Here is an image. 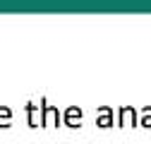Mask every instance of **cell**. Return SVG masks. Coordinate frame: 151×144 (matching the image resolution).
Returning <instances> with one entry per match:
<instances>
[{
    "mask_svg": "<svg viewBox=\"0 0 151 144\" xmlns=\"http://www.w3.org/2000/svg\"><path fill=\"white\" fill-rule=\"evenodd\" d=\"M142 113H146V115L142 118V125H144V127H151V106H146Z\"/></svg>",
    "mask_w": 151,
    "mask_h": 144,
    "instance_id": "cell-7",
    "label": "cell"
},
{
    "mask_svg": "<svg viewBox=\"0 0 151 144\" xmlns=\"http://www.w3.org/2000/svg\"><path fill=\"white\" fill-rule=\"evenodd\" d=\"M65 125H67V127H79V125H82V108L79 106H70L67 108V111H65Z\"/></svg>",
    "mask_w": 151,
    "mask_h": 144,
    "instance_id": "cell-1",
    "label": "cell"
},
{
    "mask_svg": "<svg viewBox=\"0 0 151 144\" xmlns=\"http://www.w3.org/2000/svg\"><path fill=\"white\" fill-rule=\"evenodd\" d=\"M27 122H29V127H36V125H39V120H36V108H34L31 101L27 103Z\"/></svg>",
    "mask_w": 151,
    "mask_h": 144,
    "instance_id": "cell-6",
    "label": "cell"
},
{
    "mask_svg": "<svg viewBox=\"0 0 151 144\" xmlns=\"http://www.w3.org/2000/svg\"><path fill=\"white\" fill-rule=\"evenodd\" d=\"M118 113H120V118H118V125H120V127L127 122V118H132V122H134V125H139V120H137V111H134L132 106H122Z\"/></svg>",
    "mask_w": 151,
    "mask_h": 144,
    "instance_id": "cell-4",
    "label": "cell"
},
{
    "mask_svg": "<svg viewBox=\"0 0 151 144\" xmlns=\"http://www.w3.org/2000/svg\"><path fill=\"white\" fill-rule=\"evenodd\" d=\"M99 113H101V115L96 118V125H99V127H110V125H113V108L101 106Z\"/></svg>",
    "mask_w": 151,
    "mask_h": 144,
    "instance_id": "cell-3",
    "label": "cell"
},
{
    "mask_svg": "<svg viewBox=\"0 0 151 144\" xmlns=\"http://www.w3.org/2000/svg\"><path fill=\"white\" fill-rule=\"evenodd\" d=\"M12 125V108L10 106H0V127L7 130Z\"/></svg>",
    "mask_w": 151,
    "mask_h": 144,
    "instance_id": "cell-5",
    "label": "cell"
},
{
    "mask_svg": "<svg viewBox=\"0 0 151 144\" xmlns=\"http://www.w3.org/2000/svg\"><path fill=\"white\" fill-rule=\"evenodd\" d=\"M55 118V122H58L60 125V111H58V108H50L48 103H46V99H41V127H48V118Z\"/></svg>",
    "mask_w": 151,
    "mask_h": 144,
    "instance_id": "cell-2",
    "label": "cell"
}]
</instances>
